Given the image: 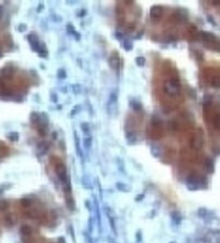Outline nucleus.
Returning <instances> with one entry per match:
<instances>
[{
  "instance_id": "f257e3e1",
  "label": "nucleus",
  "mask_w": 220,
  "mask_h": 243,
  "mask_svg": "<svg viewBox=\"0 0 220 243\" xmlns=\"http://www.w3.org/2000/svg\"><path fill=\"white\" fill-rule=\"evenodd\" d=\"M180 83L176 77L166 80L164 84V92L171 96H176L180 92Z\"/></svg>"
},
{
  "instance_id": "f03ea898",
  "label": "nucleus",
  "mask_w": 220,
  "mask_h": 243,
  "mask_svg": "<svg viewBox=\"0 0 220 243\" xmlns=\"http://www.w3.org/2000/svg\"><path fill=\"white\" fill-rule=\"evenodd\" d=\"M200 36L208 47L214 48L215 50L220 51V40L213 33L208 31H201Z\"/></svg>"
},
{
  "instance_id": "7ed1b4c3",
  "label": "nucleus",
  "mask_w": 220,
  "mask_h": 243,
  "mask_svg": "<svg viewBox=\"0 0 220 243\" xmlns=\"http://www.w3.org/2000/svg\"><path fill=\"white\" fill-rule=\"evenodd\" d=\"M203 179L200 177V175L197 174H191L187 177L186 185L188 190L190 191H196L200 189L201 186L203 185Z\"/></svg>"
},
{
  "instance_id": "20e7f679",
  "label": "nucleus",
  "mask_w": 220,
  "mask_h": 243,
  "mask_svg": "<svg viewBox=\"0 0 220 243\" xmlns=\"http://www.w3.org/2000/svg\"><path fill=\"white\" fill-rule=\"evenodd\" d=\"M55 170L59 181L63 183V185H65L70 181L68 177V173H67V168L65 164L62 162H59L55 164Z\"/></svg>"
},
{
  "instance_id": "39448f33",
  "label": "nucleus",
  "mask_w": 220,
  "mask_h": 243,
  "mask_svg": "<svg viewBox=\"0 0 220 243\" xmlns=\"http://www.w3.org/2000/svg\"><path fill=\"white\" fill-rule=\"evenodd\" d=\"M152 128H151V137L152 138L159 139L162 136V125L160 119L155 117L152 119L151 123Z\"/></svg>"
},
{
  "instance_id": "423d86ee",
  "label": "nucleus",
  "mask_w": 220,
  "mask_h": 243,
  "mask_svg": "<svg viewBox=\"0 0 220 243\" xmlns=\"http://www.w3.org/2000/svg\"><path fill=\"white\" fill-rule=\"evenodd\" d=\"M204 142L203 133L201 130H198L194 133L191 140V146L194 149L198 150L203 146Z\"/></svg>"
},
{
  "instance_id": "0eeeda50",
  "label": "nucleus",
  "mask_w": 220,
  "mask_h": 243,
  "mask_svg": "<svg viewBox=\"0 0 220 243\" xmlns=\"http://www.w3.org/2000/svg\"><path fill=\"white\" fill-rule=\"evenodd\" d=\"M27 40L29 43L32 50L35 52H38L41 48V43H40V39L35 34L31 33L27 36Z\"/></svg>"
},
{
  "instance_id": "6e6552de",
  "label": "nucleus",
  "mask_w": 220,
  "mask_h": 243,
  "mask_svg": "<svg viewBox=\"0 0 220 243\" xmlns=\"http://www.w3.org/2000/svg\"><path fill=\"white\" fill-rule=\"evenodd\" d=\"M109 63L111 69L115 71H119L120 66V59L119 54L116 52H113L110 56Z\"/></svg>"
},
{
  "instance_id": "1a4fd4ad",
  "label": "nucleus",
  "mask_w": 220,
  "mask_h": 243,
  "mask_svg": "<svg viewBox=\"0 0 220 243\" xmlns=\"http://www.w3.org/2000/svg\"><path fill=\"white\" fill-rule=\"evenodd\" d=\"M164 14V8L160 5H154L150 9L151 18L154 21L159 20Z\"/></svg>"
},
{
  "instance_id": "9d476101",
  "label": "nucleus",
  "mask_w": 220,
  "mask_h": 243,
  "mask_svg": "<svg viewBox=\"0 0 220 243\" xmlns=\"http://www.w3.org/2000/svg\"><path fill=\"white\" fill-rule=\"evenodd\" d=\"M14 76V69L11 66H5L1 70V77L3 79H10Z\"/></svg>"
},
{
  "instance_id": "9b49d317",
  "label": "nucleus",
  "mask_w": 220,
  "mask_h": 243,
  "mask_svg": "<svg viewBox=\"0 0 220 243\" xmlns=\"http://www.w3.org/2000/svg\"><path fill=\"white\" fill-rule=\"evenodd\" d=\"M205 169L207 173L212 174L214 172V163L211 157H206L204 161Z\"/></svg>"
},
{
  "instance_id": "f8f14e48",
  "label": "nucleus",
  "mask_w": 220,
  "mask_h": 243,
  "mask_svg": "<svg viewBox=\"0 0 220 243\" xmlns=\"http://www.w3.org/2000/svg\"><path fill=\"white\" fill-rule=\"evenodd\" d=\"M171 219L173 222V223L176 225H178L181 223L182 220V215L178 211H173L171 215Z\"/></svg>"
},
{
  "instance_id": "ddd939ff",
  "label": "nucleus",
  "mask_w": 220,
  "mask_h": 243,
  "mask_svg": "<svg viewBox=\"0 0 220 243\" xmlns=\"http://www.w3.org/2000/svg\"><path fill=\"white\" fill-rule=\"evenodd\" d=\"M49 149V145L47 142H41L38 144L37 150L38 152L41 155H44L47 152Z\"/></svg>"
},
{
  "instance_id": "4468645a",
  "label": "nucleus",
  "mask_w": 220,
  "mask_h": 243,
  "mask_svg": "<svg viewBox=\"0 0 220 243\" xmlns=\"http://www.w3.org/2000/svg\"><path fill=\"white\" fill-rule=\"evenodd\" d=\"M67 31H68V32L69 34L72 35V36L75 37L77 40H79L80 39V37H81L80 34L77 31H76L75 28L73 27L72 25L69 24L67 25Z\"/></svg>"
},
{
  "instance_id": "2eb2a0df",
  "label": "nucleus",
  "mask_w": 220,
  "mask_h": 243,
  "mask_svg": "<svg viewBox=\"0 0 220 243\" xmlns=\"http://www.w3.org/2000/svg\"><path fill=\"white\" fill-rule=\"evenodd\" d=\"M74 139H75V149H76V152L78 156L82 158L83 152H82V150H81V146H80V142H79V137H78L76 132H75V133H74Z\"/></svg>"
},
{
  "instance_id": "dca6fc26",
  "label": "nucleus",
  "mask_w": 220,
  "mask_h": 243,
  "mask_svg": "<svg viewBox=\"0 0 220 243\" xmlns=\"http://www.w3.org/2000/svg\"><path fill=\"white\" fill-rule=\"evenodd\" d=\"M116 187L119 191L123 192H129L130 191V188L129 186L122 182H117L116 184Z\"/></svg>"
},
{
  "instance_id": "f3484780",
  "label": "nucleus",
  "mask_w": 220,
  "mask_h": 243,
  "mask_svg": "<svg viewBox=\"0 0 220 243\" xmlns=\"http://www.w3.org/2000/svg\"><path fill=\"white\" fill-rule=\"evenodd\" d=\"M20 231L23 235L27 236L31 234L32 230V228L29 226H28V225H23L20 228Z\"/></svg>"
},
{
  "instance_id": "a211bd4d",
  "label": "nucleus",
  "mask_w": 220,
  "mask_h": 243,
  "mask_svg": "<svg viewBox=\"0 0 220 243\" xmlns=\"http://www.w3.org/2000/svg\"><path fill=\"white\" fill-rule=\"evenodd\" d=\"M30 122L32 123H33V124H35V123L40 122V115H39L37 112H32L30 115Z\"/></svg>"
},
{
  "instance_id": "6ab92c4d",
  "label": "nucleus",
  "mask_w": 220,
  "mask_h": 243,
  "mask_svg": "<svg viewBox=\"0 0 220 243\" xmlns=\"http://www.w3.org/2000/svg\"><path fill=\"white\" fill-rule=\"evenodd\" d=\"M37 53L40 55V57L41 58H46L48 56V51L47 50V48H46V46L44 45L43 44H41V48H40V50L37 52Z\"/></svg>"
},
{
  "instance_id": "aec40b11",
  "label": "nucleus",
  "mask_w": 220,
  "mask_h": 243,
  "mask_svg": "<svg viewBox=\"0 0 220 243\" xmlns=\"http://www.w3.org/2000/svg\"><path fill=\"white\" fill-rule=\"evenodd\" d=\"M8 139L12 142L17 141L19 140V133L16 132H10L8 135Z\"/></svg>"
},
{
  "instance_id": "412c9836",
  "label": "nucleus",
  "mask_w": 220,
  "mask_h": 243,
  "mask_svg": "<svg viewBox=\"0 0 220 243\" xmlns=\"http://www.w3.org/2000/svg\"><path fill=\"white\" fill-rule=\"evenodd\" d=\"M81 128L83 132L85 134H89L90 132V125L87 123H83L81 125Z\"/></svg>"
},
{
  "instance_id": "4be33fe9",
  "label": "nucleus",
  "mask_w": 220,
  "mask_h": 243,
  "mask_svg": "<svg viewBox=\"0 0 220 243\" xmlns=\"http://www.w3.org/2000/svg\"><path fill=\"white\" fill-rule=\"evenodd\" d=\"M131 107H132V108H133V110L136 111V112H138V111L141 110L142 105L139 103V102L134 100V101H132V102H131Z\"/></svg>"
},
{
  "instance_id": "5701e85b",
  "label": "nucleus",
  "mask_w": 220,
  "mask_h": 243,
  "mask_svg": "<svg viewBox=\"0 0 220 243\" xmlns=\"http://www.w3.org/2000/svg\"><path fill=\"white\" fill-rule=\"evenodd\" d=\"M124 48L127 51H129L133 48V44L129 40H126L123 43Z\"/></svg>"
},
{
  "instance_id": "b1692460",
  "label": "nucleus",
  "mask_w": 220,
  "mask_h": 243,
  "mask_svg": "<svg viewBox=\"0 0 220 243\" xmlns=\"http://www.w3.org/2000/svg\"><path fill=\"white\" fill-rule=\"evenodd\" d=\"M9 206V203L5 200H0V211H5L8 209Z\"/></svg>"
},
{
  "instance_id": "393cba45",
  "label": "nucleus",
  "mask_w": 220,
  "mask_h": 243,
  "mask_svg": "<svg viewBox=\"0 0 220 243\" xmlns=\"http://www.w3.org/2000/svg\"><path fill=\"white\" fill-rule=\"evenodd\" d=\"M84 145L86 149H89L91 146L92 144V139L91 137H87L86 138L84 139Z\"/></svg>"
},
{
  "instance_id": "a878e982",
  "label": "nucleus",
  "mask_w": 220,
  "mask_h": 243,
  "mask_svg": "<svg viewBox=\"0 0 220 243\" xmlns=\"http://www.w3.org/2000/svg\"><path fill=\"white\" fill-rule=\"evenodd\" d=\"M211 101H212V98L211 96H209V95H206V96H205L204 99H203L204 107L207 108L209 105H210V104H211Z\"/></svg>"
},
{
  "instance_id": "bb28decb",
  "label": "nucleus",
  "mask_w": 220,
  "mask_h": 243,
  "mask_svg": "<svg viewBox=\"0 0 220 243\" xmlns=\"http://www.w3.org/2000/svg\"><path fill=\"white\" fill-rule=\"evenodd\" d=\"M135 61L137 65L139 66H143L145 63V59L144 57H137L135 59Z\"/></svg>"
},
{
  "instance_id": "cd10ccee",
  "label": "nucleus",
  "mask_w": 220,
  "mask_h": 243,
  "mask_svg": "<svg viewBox=\"0 0 220 243\" xmlns=\"http://www.w3.org/2000/svg\"><path fill=\"white\" fill-rule=\"evenodd\" d=\"M58 76L59 79H65L66 77V73L65 72V70L64 69H59L58 70Z\"/></svg>"
},
{
  "instance_id": "c85d7f7f",
  "label": "nucleus",
  "mask_w": 220,
  "mask_h": 243,
  "mask_svg": "<svg viewBox=\"0 0 220 243\" xmlns=\"http://www.w3.org/2000/svg\"><path fill=\"white\" fill-rule=\"evenodd\" d=\"M21 205L23 206L24 207L27 208V207L30 206L31 201L28 199L23 198V199H22L21 200Z\"/></svg>"
},
{
  "instance_id": "c756f323",
  "label": "nucleus",
  "mask_w": 220,
  "mask_h": 243,
  "mask_svg": "<svg viewBox=\"0 0 220 243\" xmlns=\"http://www.w3.org/2000/svg\"><path fill=\"white\" fill-rule=\"evenodd\" d=\"M214 125L216 128L220 130V115L216 116L214 119Z\"/></svg>"
},
{
  "instance_id": "7c9ffc66",
  "label": "nucleus",
  "mask_w": 220,
  "mask_h": 243,
  "mask_svg": "<svg viewBox=\"0 0 220 243\" xmlns=\"http://www.w3.org/2000/svg\"><path fill=\"white\" fill-rule=\"evenodd\" d=\"M207 213V209L204 208H200L199 210H198V216L201 218H203L206 216Z\"/></svg>"
},
{
  "instance_id": "2f4dec72",
  "label": "nucleus",
  "mask_w": 220,
  "mask_h": 243,
  "mask_svg": "<svg viewBox=\"0 0 220 243\" xmlns=\"http://www.w3.org/2000/svg\"><path fill=\"white\" fill-rule=\"evenodd\" d=\"M18 30H19V31L21 32H23L27 30V25H26V24H23V23L21 24L19 26Z\"/></svg>"
},
{
  "instance_id": "473e14b6",
  "label": "nucleus",
  "mask_w": 220,
  "mask_h": 243,
  "mask_svg": "<svg viewBox=\"0 0 220 243\" xmlns=\"http://www.w3.org/2000/svg\"><path fill=\"white\" fill-rule=\"evenodd\" d=\"M144 198V194H139L137 196V198L135 200H137V201H140V200H142Z\"/></svg>"
},
{
  "instance_id": "72a5a7b5",
  "label": "nucleus",
  "mask_w": 220,
  "mask_h": 243,
  "mask_svg": "<svg viewBox=\"0 0 220 243\" xmlns=\"http://www.w3.org/2000/svg\"><path fill=\"white\" fill-rule=\"evenodd\" d=\"M3 11H4V10H3V6L0 5V19H1V17L3 15Z\"/></svg>"
},
{
  "instance_id": "f704fd0d",
  "label": "nucleus",
  "mask_w": 220,
  "mask_h": 243,
  "mask_svg": "<svg viewBox=\"0 0 220 243\" xmlns=\"http://www.w3.org/2000/svg\"><path fill=\"white\" fill-rule=\"evenodd\" d=\"M212 4H214V5H220V1L217 0V1H212Z\"/></svg>"
},
{
  "instance_id": "c9c22d12",
  "label": "nucleus",
  "mask_w": 220,
  "mask_h": 243,
  "mask_svg": "<svg viewBox=\"0 0 220 243\" xmlns=\"http://www.w3.org/2000/svg\"><path fill=\"white\" fill-rule=\"evenodd\" d=\"M2 56H3V52H2L1 47H0V58H1Z\"/></svg>"
},
{
  "instance_id": "e433bc0d",
  "label": "nucleus",
  "mask_w": 220,
  "mask_h": 243,
  "mask_svg": "<svg viewBox=\"0 0 220 243\" xmlns=\"http://www.w3.org/2000/svg\"><path fill=\"white\" fill-rule=\"evenodd\" d=\"M3 193V190L2 189H0V194Z\"/></svg>"
},
{
  "instance_id": "4c0bfd02",
  "label": "nucleus",
  "mask_w": 220,
  "mask_h": 243,
  "mask_svg": "<svg viewBox=\"0 0 220 243\" xmlns=\"http://www.w3.org/2000/svg\"><path fill=\"white\" fill-rule=\"evenodd\" d=\"M169 243H175L174 242H169Z\"/></svg>"
}]
</instances>
